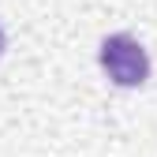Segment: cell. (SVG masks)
<instances>
[{
	"instance_id": "cell-1",
	"label": "cell",
	"mask_w": 157,
	"mask_h": 157,
	"mask_svg": "<svg viewBox=\"0 0 157 157\" xmlns=\"http://www.w3.org/2000/svg\"><path fill=\"white\" fill-rule=\"evenodd\" d=\"M101 67L116 86H142L150 75V56L131 34H112L101 41Z\"/></svg>"
},
{
	"instance_id": "cell-2",
	"label": "cell",
	"mask_w": 157,
	"mask_h": 157,
	"mask_svg": "<svg viewBox=\"0 0 157 157\" xmlns=\"http://www.w3.org/2000/svg\"><path fill=\"white\" fill-rule=\"evenodd\" d=\"M0 52H4V30H0Z\"/></svg>"
}]
</instances>
